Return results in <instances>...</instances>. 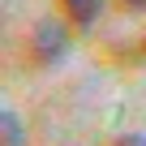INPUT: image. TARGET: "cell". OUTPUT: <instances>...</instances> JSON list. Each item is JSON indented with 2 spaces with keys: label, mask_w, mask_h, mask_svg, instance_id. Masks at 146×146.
<instances>
[{
  "label": "cell",
  "mask_w": 146,
  "mask_h": 146,
  "mask_svg": "<svg viewBox=\"0 0 146 146\" xmlns=\"http://www.w3.org/2000/svg\"><path fill=\"white\" fill-rule=\"evenodd\" d=\"M64 47H69V39H64L60 22H39V26H35L30 52H35V60H39V64H56V60L64 56Z\"/></svg>",
  "instance_id": "1"
},
{
  "label": "cell",
  "mask_w": 146,
  "mask_h": 146,
  "mask_svg": "<svg viewBox=\"0 0 146 146\" xmlns=\"http://www.w3.org/2000/svg\"><path fill=\"white\" fill-rule=\"evenodd\" d=\"M60 5H64V13H69V22L73 26H95V17L103 13V0H60Z\"/></svg>",
  "instance_id": "2"
},
{
  "label": "cell",
  "mask_w": 146,
  "mask_h": 146,
  "mask_svg": "<svg viewBox=\"0 0 146 146\" xmlns=\"http://www.w3.org/2000/svg\"><path fill=\"white\" fill-rule=\"evenodd\" d=\"M0 133H5V146H22V120H17V112L5 108V116H0Z\"/></svg>",
  "instance_id": "3"
},
{
  "label": "cell",
  "mask_w": 146,
  "mask_h": 146,
  "mask_svg": "<svg viewBox=\"0 0 146 146\" xmlns=\"http://www.w3.org/2000/svg\"><path fill=\"white\" fill-rule=\"evenodd\" d=\"M116 146H146V137H142V133H129V137H120Z\"/></svg>",
  "instance_id": "4"
},
{
  "label": "cell",
  "mask_w": 146,
  "mask_h": 146,
  "mask_svg": "<svg viewBox=\"0 0 146 146\" xmlns=\"http://www.w3.org/2000/svg\"><path fill=\"white\" fill-rule=\"evenodd\" d=\"M125 9H133V13H146V0H120Z\"/></svg>",
  "instance_id": "5"
},
{
  "label": "cell",
  "mask_w": 146,
  "mask_h": 146,
  "mask_svg": "<svg viewBox=\"0 0 146 146\" xmlns=\"http://www.w3.org/2000/svg\"><path fill=\"white\" fill-rule=\"evenodd\" d=\"M142 47H146V43H142Z\"/></svg>",
  "instance_id": "6"
}]
</instances>
